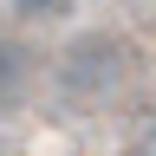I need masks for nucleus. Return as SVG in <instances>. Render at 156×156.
I'll return each mask as SVG.
<instances>
[{"mask_svg": "<svg viewBox=\"0 0 156 156\" xmlns=\"http://www.w3.org/2000/svg\"><path fill=\"white\" fill-rule=\"evenodd\" d=\"M26 13H52V7H65V0H20Z\"/></svg>", "mask_w": 156, "mask_h": 156, "instance_id": "3", "label": "nucleus"}, {"mask_svg": "<svg viewBox=\"0 0 156 156\" xmlns=\"http://www.w3.org/2000/svg\"><path fill=\"white\" fill-rule=\"evenodd\" d=\"M143 156H150V150H143Z\"/></svg>", "mask_w": 156, "mask_h": 156, "instance_id": "4", "label": "nucleus"}, {"mask_svg": "<svg viewBox=\"0 0 156 156\" xmlns=\"http://www.w3.org/2000/svg\"><path fill=\"white\" fill-rule=\"evenodd\" d=\"M20 85H26V52H20L13 39H0V111L20 98Z\"/></svg>", "mask_w": 156, "mask_h": 156, "instance_id": "2", "label": "nucleus"}, {"mask_svg": "<svg viewBox=\"0 0 156 156\" xmlns=\"http://www.w3.org/2000/svg\"><path fill=\"white\" fill-rule=\"evenodd\" d=\"M124 78H130V46H124L117 33H85V39L65 46L58 91H65L72 104H98V98H111Z\"/></svg>", "mask_w": 156, "mask_h": 156, "instance_id": "1", "label": "nucleus"}]
</instances>
